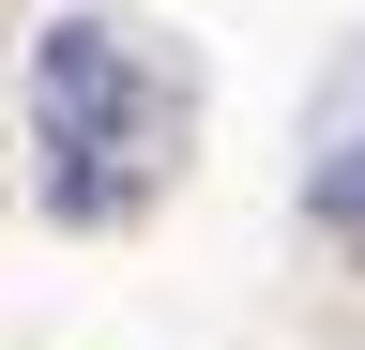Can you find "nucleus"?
I'll use <instances>...</instances> for the list:
<instances>
[{"mask_svg":"<svg viewBox=\"0 0 365 350\" xmlns=\"http://www.w3.org/2000/svg\"><path fill=\"white\" fill-rule=\"evenodd\" d=\"M31 138H46V198H61L76 229H107V213L153 198L168 76L137 61L107 16H46V46H31Z\"/></svg>","mask_w":365,"mask_h":350,"instance_id":"obj_1","label":"nucleus"},{"mask_svg":"<svg viewBox=\"0 0 365 350\" xmlns=\"http://www.w3.org/2000/svg\"><path fill=\"white\" fill-rule=\"evenodd\" d=\"M350 244H365V229H350Z\"/></svg>","mask_w":365,"mask_h":350,"instance_id":"obj_3","label":"nucleus"},{"mask_svg":"<svg viewBox=\"0 0 365 350\" xmlns=\"http://www.w3.org/2000/svg\"><path fill=\"white\" fill-rule=\"evenodd\" d=\"M319 213L365 229V76H350V107H335V153H319Z\"/></svg>","mask_w":365,"mask_h":350,"instance_id":"obj_2","label":"nucleus"}]
</instances>
